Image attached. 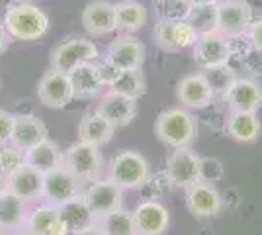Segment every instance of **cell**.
Instances as JSON below:
<instances>
[{
	"label": "cell",
	"instance_id": "8d00e7d4",
	"mask_svg": "<svg viewBox=\"0 0 262 235\" xmlns=\"http://www.w3.org/2000/svg\"><path fill=\"white\" fill-rule=\"evenodd\" d=\"M10 35H8V32H6V28H4V24L0 22V55L8 49V45H10Z\"/></svg>",
	"mask_w": 262,
	"mask_h": 235
},
{
	"label": "cell",
	"instance_id": "4fadbf2b",
	"mask_svg": "<svg viewBox=\"0 0 262 235\" xmlns=\"http://www.w3.org/2000/svg\"><path fill=\"white\" fill-rule=\"evenodd\" d=\"M176 98L188 110H202L213 102L215 92L206 73H192L176 84Z\"/></svg>",
	"mask_w": 262,
	"mask_h": 235
},
{
	"label": "cell",
	"instance_id": "1f68e13d",
	"mask_svg": "<svg viewBox=\"0 0 262 235\" xmlns=\"http://www.w3.org/2000/svg\"><path fill=\"white\" fill-rule=\"evenodd\" d=\"M190 12H192V4L188 0H157L155 2V14L159 20L180 22V20H188Z\"/></svg>",
	"mask_w": 262,
	"mask_h": 235
},
{
	"label": "cell",
	"instance_id": "f1b7e54d",
	"mask_svg": "<svg viewBox=\"0 0 262 235\" xmlns=\"http://www.w3.org/2000/svg\"><path fill=\"white\" fill-rule=\"evenodd\" d=\"M28 202L18 198L12 192H4L0 196V227H4L6 231H16L26 225L28 218Z\"/></svg>",
	"mask_w": 262,
	"mask_h": 235
},
{
	"label": "cell",
	"instance_id": "ffe728a7",
	"mask_svg": "<svg viewBox=\"0 0 262 235\" xmlns=\"http://www.w3.org/2000/svg\"><path fill=\"white\" fill-rule=\"evenodd\" d=\"M82 26L90 35L100 37V35H108L118 30L116 26V10L114 4L108 0H92L88 2L82 10Z\"/></svg>",
	"mask_w": 262,
	"mask_h": 235
},
{
	"label": "cell",
	"instance_id": "277c9868",
	"mask_svg": "<svg viewBox=\"0 0 262 235\" xmlns=\"http://www.w3.org/2000/svg\"><path fill=\"white\" fill-rule=\"evenodd\" d=\"M63 165H65L82 184H90L94 180L102 179L104 170V159L100 153V147L84 143V141H75L69 145L63 153Z\"/></svg>",
	"mask_w": 262,
	"mask_h": 235
},
{
	"label": "cell",
	"instance_id": "7402d4cb",
	"mask_svg": "<svg viewBox=\"0 0 262 235\" xmlns=\"http://www.w3.org/2000/svg\"><path fill=\"white\" fill-rule=\"evenodd\" d=\"M26 227L37 235H69L59 216V206L41 200L26 218Z\"/></svg>",
	"mask_w": 262,
	"mask_h": 235
},
{
	"label": "cell",
	"instance_id": "83f0119b",
	"mask_svg": "<svg viewBox=\"0 0 262 235\" xmlns=\"http://www.w3.org/2000/svg\"><path fill=\"white\" fill-rule=\"evenodd\" d=\"M116 10V26L121 32H137L149 20V12L137 0H120L114 4Z\"/></svg>",
	"mask_w": 262,
	"mask_h": 235
},
{
	"label": "cell",
	"instance_id": "60d3db41",
	"mask_svg": "<svg viewBox=\"0 0 262 235\" xmlns=\"http://www.w3.org/2000/svg\"><path fill=\"white\" fill-rule=\"evenodd\" d=\"M14 235H37V233H35V231H32L30 227H26V225H24V227H20V229H16V231H14Z\"/></svg>",
	"mask_w": 262,
	"mask_h": 235
},
{
	"label": "cell",
	"instance_id": "7a4b0ae2",
	"mask_svg": "<svg viewBox=\"0 0 262 235\" xmlns=\"http://www.w3.org/2000/svg\"><path fill=\"white\" fill-rule=\"evenodd\" d=\"M155 135L170 149L190 147L198 135V120L188 108H166L155 122Z\"/></svg>",
	"mask_w": 262,
	"mask_h": 235
},
{
	"label": "cell",
	"instance_id": "74e56055",
	"mask_svg": "<svg viewBox=\"0 0 262 235\" xmlns=\"http://www.w3.org/2000/svg\"><path fill=\"white\" fill-rule=\"evenodd\" d=\"M77 235H108V233H106V229L102 227V224L96 222L94 225H90V227H86L84 231H80V233H77Z\"/></svg>",
	"mask_w": 262,
	"mask_h": 235
},
{
	"label": "cell",
	"instance_id": "3957f363",
	"mask_svg": "<svg viewBox=\"0 0 262 235\" xmlns=\"http://www.w3.org/2000/svg\"><path fill=\"white\" fill-rule=\"evenodd\" d=\"M151 165L137 151H120L112 159L108 170V179L114 180L121 190H135L149 182Z\"/></svg>",
	"mask_w": 262,
	"mask_h": 235
},
{
	"label": "cell",
	"instance_id": "8fae6325",
	"mask_svg": "<svg viewBox=\"0 0 262 235\" xmlns=\"http://www.w3.org/2000/svg\"><path fill=\"white\" fill-rule=\"evenodd\" d=\"M37 98L43 106L53 108V110H61L69 106L75 100L71 77L63 71L49 69L37 82Z\"/></svg>",
	"mask_w": 262,
	"mask_h": 235
},
{
	"label": "cell",
	"instance_id": "ac0fdd59",
	"mask_svg": "<svg viewBox=\"0 0 262 235\" xmlns=\"http://www.w3.org/2000/svg\"><path fill=\"white\" fill-rule=\"evenodd\" d=\"M43 179L45 175L41 170L24 163L22 167L8 177V192L16 194L28 204L39 202L43 198Z\"/></svg>",
	"mask_w": 262,
	"mask_h": 235
},
{
	"label": "cell",
	"instance_id": "d6986e66",
	"mask_svg": "<svg viewBox=\"0 0 262 235\" xmlns=\"http://www.w3.org/2000/svg\"><path fill=\"white\" fill-rule=\"evenodd\" d=\"M96 110L118 130V127H125L133 122V118L137 116V100L123 96L116 90H110L102 96Z\"/></svg>",
	"mask_w": 262,
	"mask_h": 235
},
{
	"label": "cell",
	"instance_id": "2e32d148",
	"mask_svg": "<svg viewBox=\"0 0 262 235\" xmlns=\"http://www.w3.org/2000/svg\"><path fill=\"white\" fill-rule=\"evenodd\" d=\"M223 98L231 112H258L262 108V87L254 78H235Z\"/></svg>",
	"mask_w": 262,
	"mask_h": 235
},
{
	"label": "cell",
	"instance_id": "b9f144b4",
	"mask_svg": "<svg viewBox=\"0 0 262 235\" xmlns=\"http://www.w3.org/2000/svg\"><path fill=\"white\" fill-rule=\"evenodd\" d=\"M0 235H8V231H6L4 227H0Z\"/></svg>",
	"mask_w": 262,
	"mask_h": 235
},
{
	"label": "cell",
	"instance_id": "5b68a950",
	"mask_svg": "<svg viewBox=\"0 0 262 235\" xmlns=\"http://www.w3.org/2000/svg\"><path fill=\"white\" fill-rule=\"evenodd\" d=\"M164 175L170 186L186 190L188 186L204 180V161L190 147H178L166 157Z\"/></svg>",
	"mask_w": 262,
	"mask_h": 235
},
{
	"label": "cell",
	"instance_id": "9a60e30c",
	"mask_svg": "<svg viewBox=\"0 0 262 235\" xmlns=\"http://www.w3.org/2000/svg\"><path fill=\"white\" fill-rule=\"evenodd\" d=\"M186 206L196 218H213L223 208V196L213 184L200 180L186 188Z\"/></svg>",
	"mask_w": 262,
	"mask_h": 235
},
{
	"label": "cell",
	"instance_id": "e0dca14e",
	"mask_svg": "<svg viewBox=\"0 0 262 235\" xmlns=\"http://www.w3.org/2000/svg\"><path fill=\"white\" fill-rule=\"evenodd\" d=\"M137 235H163L170 225V213L157 200H145L133 210Z\"/></svg>",
	"mask_w": 262,
	"mask_h": 235
},
{
	"label": "cell",
	"instance_id": "ba28073f",
	"mask_svg": "<svg viewBox=\"0 0 262 235\" xmlns=\"http://www.w3.org/2000/svg\"><path fill=\"white\" fill-rule=\"evenodd\" d=\"M231 55V44L225 35H221L219 32L198 35V41L194 44V61L202 71L227 67Z\"/></svg>",
	"mask_w": 262,
	"mask_h": 235
},
{
	"label": "cell",
	"instance_id": "30bf717a",
	"mask_svg": "<svg viewBox=\"0 0 262 235\" xmlns=\"http://www.w3.org/2000/svg\"><path fill=\"white\" fill-rule=\"evenodd\" d=\"M82 190H84V184L65 165H61V167L45 173L43 198L41 200L49 202L53 206H61L65 202L82 196Z\"/></svg>",
	"mask_w": 262,
	"mask_h": 235
},
{
	"label": "cell",
	"instance_id": "44dd1931",
	"mask_svg": "<svg viewBox=\"0 0 262 235\" xmlns=\"http://www.w3.org/2000/svg\"><path fill=\"white\" fill-rule=\"evenodd\" d=\"M47 137V125L33 114H20L14 120L10 143L22 151H28L30 147L37 145Z\"/></svg>",
	"mask_w": 262,
	"mask_h": 235
},
{
	"label": "cell",
	"instance_id": "d6a6232c",
	"mask_svg": "<svg viewBox=\"0 0 262 235\" xmlns=\"http://www.w3.org/2000/svg\"><path fill=\"white\" fill-rule=\"evenodd\" d=\"M188 22L194 26L198 34L215 32V6H192Z\"/></svg>",
	"mask_w": 262,
	"mask_h": 235
},
{
	"label": "cell",
	"instance_id": "e575fe53",
	"mask_svg": "<svg viewBox=\"0 0 262 235\" xmlns=\"http://www.w3.org/2000/svg\"><path fill=\"white\" fill-rule=\"evenodd\" d=\"M14 120L16 116L4 108H0V145L10 143L12 139V130H14Z\"/></svg>",
	"mask_w": 262,
	"mask_h": 235
},
{
	"label": "cell",
	"instance_id": "f546056e",
	"mask_svg": "<svg viewBox=\"0 0 262 235\" xmlns=\"http://www.w3.org/2000/svg\"><path fill=\"white\" fill-rule=\"evenodd\" d=\"M110 90H116L123 96H129L139 100L147 92V80L141 69H131V71H121L116 77V80L110 84Z\"/></svg>",
	"mask_w": 262,
	"mask_h": 235
},
{
	"label": "cell",
	"instance_id": "4dcf8cb0",
	"mask_svg": "<svg viewBox=\"0 0 262 235\" xmlns=\"http://www.w3.org/2000/svg\"><path fill=\"white\" fill-rule=\"evenodd\" d=\"M102 227L106 229L108 235H137L135 222H133V212L125 210L123 206L110 212L100 220Z\"/></svg>",
	"mask_w": 262,
	"mask_h": 235
},
{
	"label": "cell",
	"instance_id": "6da1fadb",
	"mask_svg": "<svg viewBox=\"0 0 262 235\" xmlns=\"http://www.w3.org/2000/svg\"><path fill=\"white\" fill-rule=\"evenodd\" d=\"M2 24L12 39L18 41H39L51 28L49 16L39 6L26 0L10 4L4 12Z\"/></svg>",
	"mask_w": 262,
	"mask_h": 235
},
{
	"label": "cell",
	"instance_id": "9c48e42d",
	"mask_svg": "<svg viewBox=\"0 0 262 235\" xmlns=\"http://www.w3.org/2000/svg\"><path fill=\"white\" fill-rule=\"evenodd\" d=\"M82 198L90 208L92 216L96 218V222L123 206V190L110 179H100L90 184H84Z\"/></svg>",
	"mask_w": 262,
	"mask_h": 235
},
{
	"label": "cell",
	"instance_id": "cb8c5ba5",
	"mask_svg": "<svg viewBox=\"0 0 262 235\" xmlns=\"http://www.w3.org/2000/svg\"><path fill=\"white\" fill-rule=\"evenodd\" d=\"M69 77H71V82H73V92H75L77 100H90V98L98 96L102 89L106 87L102 77H100L96 61L80 65L73 73H69Z\"/></svg>",
	"mask_w": 262,
	"mask_h": 235
},
{
	"label": "cell",
	"instance_id": "ab89813d",
	"mask_svg": "<svg viewBox=\"0 0 262 235\" xmlns=\"http://www.w3.org/2000/svg\"><path fill=\"white\" fill-rule=\"evenodd\" d=\"M6 190H8V177L0 173V196H2Z\"/></svg>",
	"mask_w": 262,
	"mask_h": 235
},
{
	"label": "cell",
	"instance_id": "4316f807",
	"mask_svg": "<svg viewBox=\"0 0 262 235\" xmlns=\"http://www.w3.org/2000/svg\"><path fill=\"white\" fill-rule=\"evenodd\" d=\"M24 155H26V163L30 167L41 170L43 175L63 165V151L49 137H45L43 141H39L37 145H33L28 151H24Z\"/></svg>",
	"mask_w": 262,
	"mask_h": 235
},
{
	"label": "cell",
	"instance_id": "5bb4252c",
	"mask_svg": "<svg viewBox=\"0 0 262 235\" xmlns=\"http://www.w3.org/2000/svg\"><path fill=\"white\" fill-rule=\"evenodd\" d=\"M145 45L131 35H123L114 39L106 49V63L118 71L141 69L145 63Z\"/></svg>",
	"mask_w": 262,
	"mask_h": 235
},
{
	"label": "cell",
	"instance_id": "484cf974",
	"mask_svg": "<svg viewBox=\"0 0 262 235\" xmlns=\"http://www.w3.org/2000/svg\"><path fill=\"white\" fill-rule=\"evenodd\" d=\"M227 135L237 143H252L258 139L262 123L256 112H231L227 118Z\"/></svg>",
	"mask_w": 262,
	"mask_h": 235
},
{
	"label": "cell",
	"instance_id": "7c38bea8",
	"mask_svg": "<svg viewBox=\"0 0 262 235\" xmlns=\"http://www.w3.org/2000/svg\"><path fill=\"white\" fill-rule=\"evenodd\" d=\"M155 44L163 51H182L188 47H194L198 41V32L188 20L180 22H168V20H159L155 26Z\"/></svg>",
	"mask_w": 262,
	"mask_h": 235
},
{
	"label": "cell",
	"instance_id": "603a6c76",
	"mask_svg": "<svg viewBox=\"0 0 262 235\" xmlns=\"http://www.w3.org/2000/svg\"><path fill=\"white\" fill-rule=\"evenodd\" d=\"M114 134H116V127L98 110L88 112L78 123V139L90 145L104 147L112 141Z\"/></svg>",
	"mask_w": 262,
	"mask_h": 235
},
{
	"label": "cell",
	"instance_id": "d590c367",
	"mask_svg": "<svg viewBox=\"0 0 262 235\" xmlns=\"http://www.w3.org/2000/svg\"><path fill=\"white\" fill-rule=\"evenodd\" d=\"M247 35H249V44L252 49L262 53V18L251 24V28L247 30Z\"/></svg>",
	"mask_w": 262,
	"mask_h": 235
},
{
	"label": "cell",
	"instance_id": "8992f818",
	"mask_svg": "<svg viewBox=\"0 0 262 235\" xmlns=\"http://www.w3.org/2000/svg\"><path fill=\"white\" fill-rule=\"evenodd\" d=\"M100 51L90 39H82V37H75L63 41L51 51V69L63 71V73H73L75 69L86 63H94L98 59Z\"/></svg>",
	"mask_w": 262,
	"mask_h": 235
},
{
	"label": "cell",
	"instance_id": "836d02e7",
	"mask_svg": "<svg viewBox=\"0 0 262 235\" xmlns=\"http://www.w3.org/2000/svg\"><path fill=\"white\" fill-rule=\"evenodd\" d=\"M26 163V155H24L22 149H18L12 143H6V145H0V173L10 177L14 170L22 167Z\"/></svg>",
	"mask_w": 262,
	"mask_h": 235
},
{
	"label": "cell",
	"instance_id": "52a82bcc",
	"mask_svg": "<svg viewBox=\"0 0 262 235\" xmlns=\"http://www.w3.org/2000/svg\"><path fill=\"white\" fill-rule=\"evenodd\" d=\"M252 24V8L247 0H221L215 4V32L227 39L243 35Z\"/></svg>",
	"mask_w": 262,
	"mask_h": 235
},
{
	"label": "cell",
	"instance_id": "f35d334b",
	"mask_svg": "<svg viewBox=\"0 0 262 235\" xmlns=\"http://www.w3.org/2000/svg\"><path fill=\"white\" fill-rule=\"evenodd\" d=\"M192 6H215L221 0H188Z\"/></svg>",
	"mask_w": 262,
	"mask_h": 235
},
{
	"label": "cell",
	"instance_id": "d4e9b609",
	"mask_svg": "<svg viewBox=\"0 0 262 235\" xmlns=\"http://www.w3.org/2000/svg\"><path fill=\"white\" fill-rule=\"evenodd\" d=\"M59 216H61V222H63L69 235H77L80 231H84L86 227L96 224V218L92 216L82 196L61 204L59 206Z\"/></svg>",
	"mask_w": 262,
	"mask_h": 235
}]
</instances>
